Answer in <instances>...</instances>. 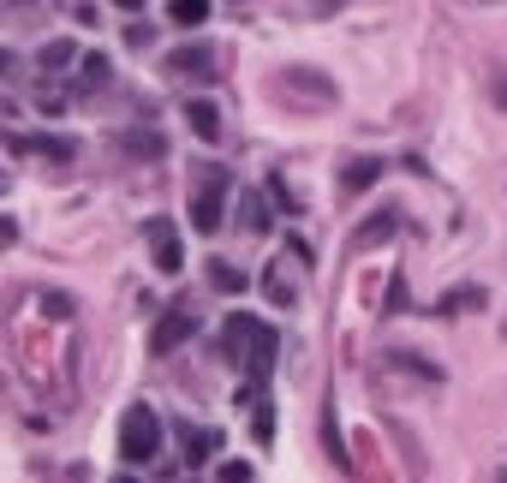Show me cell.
Wrapping results in <instances>:
<instances>
[{
	"mask_svg": "<svg viewBox=\"0 0 507 483\" xmlns=\"http://www.w3.org/2000/svg\"><path fill=\"white\" fill-rule=\"evenodd\" d=\"M167 18H174L179 30H197L203 18H209V0H174V6H167Z\"/></svg>",
	"mask_w": 507,
	"mask_h": 483,
	"instance_id": "14",
	"label": "cell"
},
{
	"mask_svg": "<svg viewBox=\"0 0 507 483\" xmlns=\"http://www.w3.org/2000/svg\"><path fill=\"white\" fill-rule=\"evenodd\" d=\"M186 120H191V131H197V138L203 143H215L221 138V108H215V101H186Z\"/></svg>",
	"mask_w": 507,
	"mask_h": 483,
	"instance_id": "7",
	"label": "cell"
},
{
	"mask_svg": "<svg viewBox=\"0 0 507 483\" xmlns=\"http://www.w3.org/2000/svg\"><path fill=\"white\" fill-rule=\"evenodd\" d=\"M203 269H209V286H215V293H245V269H233L227 256H209Z\"/></svg>",
	"mask_w": 507,
	"mask_h": 483,
	"instance_id": "8",
	"label": "cell"
},
{
	"mask_svg": "<svg viewBox=\"0 0 507 483\" xmlns=\"http://www.w3.org/2000/svg\"><path fill=\"white\" fill-rule=\"evenodd\" d=\"M144 239H149V251H156V269H161V275H179V269H186V251H179V233H174V221H167V215H149V221H144Z\"/></svg>",
	"mask_w": 507,
	"mask_h": 483,
	"instance_id": "5",
	"label": "cell"
},
{
	"mask_svg": "<svg viewBox=\"0 0 507 483\" xmlns=\"http://www.w3.org/2000/svg\"><path fill=\"white\" fill-rule=\"evenodd\" d=\"M281 269H287V263H275V269L263 275V293H269V304H292V299H299V286H292Z\"/></svg>",
	"mask_w": 507,
	"mask_h": 483,
	"instance_id": "13",
	"label": "cell"
},
{
	"mask_svg": "<svg viewBox=\"0 0 507 483\" xmlns=\"http://www.w3.org/2000/svg\"><path fill=\"white\" fill-rule=\"evenodd\" d=\"M167 72H209V48H179V54H167Z\"/></svg>",
	"mask_w": 507,
	"mask_h": 483,
	"instance_id": "15",
	"label": "cell"
},
{
	"mask_svg": "<svg viewBox=\"0 0 507 483\" xmlns=\"http://www.w3.org/2000/svg\"><path fill=\"white\" fill-rule=\"evenodd\" d=\"M126 150H131V156H161V138H156V131H131Z\"/></svg>",
	"mask_w": 507,
	"mask_h": 483,
	"instance_id": "17",
	"label": "cell"
},
{
	"mask_svg": "<svg viewBox=\"0 0 507 483\" xmlns=\"http://www.w3.org/2000/svg\"><path fill=\"white\" fill-rule=\"evenodd\" d=\"M18 239V227H13V221H6V215H0V251H6V245H13Z\"/></svg>",
	"mask_w": 507,
	"mask_h": 483,
	"instance_id": "20",
	"label": "cell"
},
{
	"mask_svg": "<svg viewBox=\"0 0 507 483\" xmlns=\"http://www.w3.org/2000/svg\"><path fill=\"white\" fill-rule=\"evenodd\" d=\"M66 60H72V43H48V48H43V72H48V66H66Z\"/></svg>",
	"mask_w": 507,
	"mask_h": 483,
	"instance_id": "18",
	"label": "cell"
},
{
	"mask_svg": "<svg viewBox=\"0 0 507 483\" xmlns=\"http://www.w3.org/2000/svg\"><path fill=\"white\" fill-rule=\"evenodd\" d=\"M13 150H43V156H54V161H72V150L78 143L72 138H6Z\"/></svg>",
	"mask_w": 507,
	"mask_h": 483,
	"instance_id": "10",
	"label": "cell"
},
{
	"mask_svg": "<svg viewBox=\"0 0 507 483\" xmlns=\"http://www.w3.org/2000/svg\"><path fill=\"white\" fill-rule=\"evenodd\" d=\"M495 96H502V101H507V84H495Z\"/></svg>",
	"mask_w": 507,
	"mask_h": 483,
	"instance_id": "22",
	"label": "cell"
},
{
	"mask_svg": "<svg viewBox=\"0 0 507 483\" xmlns=\"http://www.w3.org/2000/svg\"><path fill=\"white\" fill-rule=\"evenodd\" d=\"M465 304H483V286H460V293H448V299H442V316L465 311Z\"/></svg>",
	"mask_w": 507,
	"mask_h": 483,
	"instance_id": "16",
	"label": "cell"
},
{
	"mask_svg": "<svg viewBox=\"0 0 507 483\" xmlns=\"http://www.w3.org/2000/svg\"><path fill=\"white\" fill-rule=\"evenodd\" d=\"M191 334H197V311H191V304H174V311L156 323V334H149V353L167 358V353H179Z\"/></svg>",
	"mask_w": 507,
	"mask_h": 483,
	"instance_id": "4",
	"label": "cell"
},
{
	"mask_svg": "<svg viewBox=\"0 0 507 483\" xmlns=\"http://www.w3.org/2000/svg\"><path fill=\"white\" fill-rule=\"evenodd\" d=\"M377 179H382V161H377V156H359V161L347 168V179H340V185H347V191H370Z\"/></svg>",
	"mask_w": 507,
	"mask_h": 483,
	"instance_id": "11",
	"label": "cell"
},
{
	"mask_svg": "<svg viewBox=\"0 0 507 483\" xmlns=\"http://www.w3.org/2000/svg\"><path fill=\"white\" fill-rule=\"evenodd\" d=\"M101 78H108V60H101V54H84V84H101Z\"/></svg>",
	"mask_w": 507,
	"mask_h": 483,
	"instance_id": "19",
	"label": "cell"
},
{
	"mask_svg": "<svg viewBox=\"0 0 507 483\" xmlns=\"http://www.w3.org/2000/svg\"><path fill=\"white\" fill-rule=\"evenodd\" d=\"M114 6H126V13H138V6H144V0H114Z\"/></svg>",
	"mask_w": 507,
	"mask_h": 483,
	"instance_id": "21",
	"label": "cell"
},
{
	"mask_svg": "<svg viewBox=\"0 0 507 483\" xmlns=\"http://www.w3.org/2000/svg\"><path fill=\"white\" fill-rule=\"evenodd\" d=\"M227 346L239 353V364H245V376H251V382L239 388V400H257V388L269 382V370H275L281 334L269 323H257V316H227Z\"/></svg>",
	"mask_w": 507,
	"mask_h": 483,
	"instance_id": "1",
	"label": "cell"
},
{
	"mask_svg": "<svg viewBox=\"0 0 507 483\" xmlns=\"http://www.w3.org/2000/svg\"><path fill=\"white\" fill-rule=\"evenodd\" d=\"M227 198H233V173H227V168H203L197 191H191V233L215 239V233H221V215H227Z\"/></svg>",
	"mask_w": 507,
	"mask_h": 483,
	"instance_id": "2",
	"label": "cell"
},
{
	"mask_svg": "<svg viewBox=\"0 0 507 483\" xmlns=\"http://www.w3.org/2000/svg\"><path fill=\"white\" fill-rule=\"evenodd\" d=\"M394 227H400V209H382V215H370L359 233H352V251H370V245H382V239H394Z\"/></svg>",
	"mask_w": 507,
	"mask_h": 483,
	"instance_id": "6",
	"label": "cell"
},
{
	"mask_svg": "<svg viewBox=\"0 0 507 483\" xmlns=\"http://www.w3.org/2000/svg\"><path fill=\"white\" fill-rule=\"evenodd\" d=\"M239 221H245V233H269V209L257 191H239Z\"/></svg>",
	"mask_w": 507,
	"mask_h": 483,
	"instance_id": "12",
	"label": "cell"
},
{
	"mask_svg": "<svg viewBox=\"0 0 507 483\" xmlns=\"http://www.w3.org/2000/svg\"><path fill=\"white\" fill-rule=\"evenodd\" d=\"M156 454H161V418L149 412V406H131V412L120 418V459L138 471V466H149Z\"/></svg>",
	"mask_w": 507,
	"mask_h": 483,
	"instance_id": "3",
	"label": "cell"
},
{
	"mask_svg": "<svg viewBox=\"0 0 507 483\" xmlns=\"http://www.w3.org/2000/svg\"><path fill=\"white\" fill-rule=\"evenodd\" d=\"M179 448H186L191 466H203V459L215 454V430H191V424H179Z\"/></svg>",
	"mask_w": 507,
	"mask_h": 483,
	"instance_id": "9",
	"label": "cell"
}]
</instances>
